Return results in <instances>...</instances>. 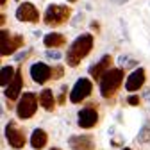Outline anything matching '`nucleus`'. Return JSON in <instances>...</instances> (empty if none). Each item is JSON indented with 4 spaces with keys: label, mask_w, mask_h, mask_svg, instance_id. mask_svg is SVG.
<instances>
[{
    "label": "nucleus",
    "mask_w": 150,
    "mask_h": 150,
    "mask_svg": "<svg viewBox=\"0 0 150 150\" xmlns=\"http://www.w3.org/2000/svg\"><path fill=\"white\" fill-rule=\"evenodd\" d=\"M43 43H45L47 48H55V47L64 45L66 41H64V36L63 34H59V32H50V34H47L43 38Z\"/></svg>",
    "instance_id": "nucleus-16"
},
{
    "label": "nucleus",
    "mask_w": 150,
    "mask_h": 150,
    "mask_svg": "<svg viewBox=\"0 0 150 150\" xmlns=\"http://www.w3.org/2000/svg\"><path fill=\"white\" fill-rule=\"evenodd\" d=\"M138 143H146V141H150V122H145L143 123V127H141V130H139V134H138Z\"/></svg>",
    "instance_id": "nucleus-19"
},
{
    "label": "nucleus",
    "mask_w": 150,
    "mask_h": 150,
    "mask_svg": "<svg viewBox=\"0 0 150 150\" xmlns=\"http://www.w3.org/2000/svg\"><path fill=\"white\" fill-rule=\"evenodd\" d=\"M6 2H7V0H0V4H2V6H4V4H6Z\"/></svg>",
    "instance_id": "nucleus-27"
},
{
    "label": "nucleus",
    "mask_w": 150,
    "mask_h": 150,
    "mask_svg": "<svg viewBox=\"0 0 150 150\" xmlns=\"http://www.w3.org/2000/svg\"><path fill=\"white\" fill-rule=\"evenodd\" d=\"M0 36H2V43H0V55L14 54L16 48H20L23 45V36H11L6 29H2Z\"/></svg>",
    "instance_id": "nucleus-5"
},
{
    "label": "nucleus",
    "mask_w": 150,
    "mask_h": 150,
    "mask_svg": "<svg viewBox=\"0 0 150 150\" xmlns=\"http://www.w3.org/2000/svg\"><path fill=\"white\" fill-rule=\"evenodd\" d=\"M16 18L20 22H38L40 20V13H38V9L34 7V4H30V2H23V4H20L18 6V9H16Z\"/></svg>",
    "instance_id": "nucleus-8"
},
{
    "label": "nucleus",
    "mask_w": 150,
    "mask_h": 150,
    "mask_svg": "<svg viewBox=\"0 0 150 150\" xmlns=\"http://www.w3.org/2000/svg\"><path fill=\"white\" fill-rule=\"evenodd\" d=\"M91 89H93L91 81L81 77L77 82H75V86H73V89H71V93H70V102H71V104H79V102H82L86 97L91 95Z\"/></svg>",
    "instance_id": "nucleus-6"
},
{
    "label": "nucleus",
    "mask_w": 150,
    "mask_h": 150,
    "mask_svg": "<svg viewBox=\"0 0 150 150\" xmlns=\"http://www.w3.org/2000/svg\"><path fill=\"white\" fill-rule=\"evenodd\" d=\"M109 66H111V55L105 54V55H102V59L98 63L89 66V75H91V77H95V79H100L102 75L109 70Z\"/></svg>",
    "instance_id": "nucleus-14"
},
{
    "label": "nucleus",
    "mask_w": 150,
    "mask_h": 150,
    "mask_svg": "<svg viewBox=\"0 0 150 150\" xmlns=\"http://www.w3.org/2000/svg\"><path fill=\"white\" fill-rule=\"evenodd\" d=\"M30 77L36 84H45L52 77V70L45 63H34L30 66Z\"/></svg>",
    "instance_id": "nucleus-9"
},
{
    "label": "nucleus",
    "mask_w": 150,
    "mask_h": 150,
    "mask_svg": "<svg viewBox=\"0 0 150 150\" xmlns=\"http://www.w3.org/2000/svg\"><path fill=\"white\" fill-rule=\"evenodd\" d=\"M91 48H93V36L91 34H81L77 40L70 45V48L66 52V64L68 66H77L91 52Z\"/></svg>",
    "instance_id": "nucleus-1"
},
{
    "label": "nucleus",
    "mask_w": 150,
    "mask_h": 150,
    "mask_svg": "<svg viewBox=\"0 0 150 150\" xmlns=\"http://www.w3.org/2000/svg\"><path fill=\"white\" fill-rule=\"evenodd\" d=\"M77 122L82 129H91V127H95V123L98 122V112L95 109H82L79 111V116H77Z\"/></svg>",
    "instance_id": "nucleus-11"
},
{
    "label": "nucleus",
    "mask_w": 150,
    "mask_h": 150,
    "mask_svg": "<svg viewBox=\"0 0 150 150\" xmlns=\"http://www.w3.org/2000/svg\"><path fill=\"white\" fill-rule=\"evenodd\" d=\"M122 81H123V70L109 68L100 77V95L104 98H109L111 95H115V91L120 88Z\"/></svg>",
    "instance_id": "nucleus-2"
},
{
    "label": "nucleus",
    "mask_w": 150,
    "mask_h": 150,
    "mask_svg": "<svg viewBox=\"0 0 150 150\" xmlns=\"http://www.w3.org/2000/svg\"><path fill=\"white\" fill-rule=\"evenodd\" d=\"M122 150H130V148H122Z\"/></svg>",
    "instance_id": "nucleus-29"
},
{
    "label": "nucleus",
    "mask_w": 150,
    "mask_h": 150,
    "mask_svg": "<svg viewBox=\"0 0 150 150\" xmlns=\"http://www.w3.org/2000/svg\"><path fill=\"white\" fill-rule=\"evenodd\" d=\"M29 54H30V50H23V52H20V54H16V55H14V61L20 63V61L27 59V55H29Z\"/></svg>",
    "instance_id": "nucleus-23"
},
{
    "label": "nucleus",
    "mask_w": 150,
    "mask_h": 150,
    "mask_svg": "<svg viewBox=\"0 0 150 150\" xmlns=\"http://www.w3.org/2000/svg\"><path fill=\"white\" fill-rule=\"evenodd\" d=\"M40 104L43 105V109L47 111H52L55 107V97H54V93L50 89H43L40 93Z\"/></svg>",
    "instance_id": "nucleus-17"
},
{
    "label": "nucleus",
    "mask_w": 150,
    "mask_h": 150,
    "mask_svg": "<svg viewBox=\"0 0 150 150\" xmlns=\"http://www.w3.org/2000/svg\"><path fill=\"white\" fill-rule=\"evenodd\" d=\"M47 57H48V59H61L63 55H61V52H57V50L48 48V50H47Z\"/></svg>",
    "instance_id": "nucleus-21"
},
{
    "label": "nucleus",
    "mask_w": 150,
    "mask_h": 150,
    "mask_svg": "<svg viewBox=\"0 0 150 150\" xmlns=\"http://www.w3.org/2000/svg\"><path fill=\"white\" fill-rule=\"evenodd\" d=\"M22 86H23L22 71H18V70H16L14 79H13L11 84L6 88V98H7V100H18V97H20V91H22Z\"/></svg>",
    "instance_id": "nucleus-13"
},
{
    "label": "nucleus",
    "mask_w": 150,
    "mask_h": 150,
    "mask_svg": "<svg viewBox=\"0 0 150 150\" xmlns=\"http://www.w3.org/2000/svg\"><path fill=\"white\" fill-rule=\"evenodd\" d=\"M70 2H75V0H70Z\"/></svg>",
    "instance_id": "nucleus-30"
},
{
    "label": "nucleus",
    "mask_w": 150,
    "mask_h": 150,
    "mask_svg": "<svg viewBox=\"0 0 150 150\" xmlns=\"http://www.w3.org/2000/svg\"><path fill=\"white\" fill-rule=\"evenodd\" d=\"M36 109H38V97L34 95V93L29 91V93H23V97L18 100L16 115H18V118H22V120H29V118H32Z\"/></svg>",
    "instance_id": "nucleus-3"
},
{
    "label": "nucleus",
    "mask_w": 150,
    "mask_h": 150,
    "mask_svg": "<svg viewBox=\"0 0 150 150\" xmlns=\"http://www.w3.org/2000/svg\"><path fill=\"white\" fill-rule=\"evenodd\" d=\"M50 150H59V148H50Z\"/></svg>",
    "instance_id": "nucleus-28"
},
{
    "label": "nucleus",
    "mask_w": 150,
    "mask_h": 150,
    "mask_svg": "<svg viewBox=\"0 0 150 150\" xmlns=\"http://www.w3.org/2000/svg\"><path fill=\"white\" fill-rule=\"evenodd\" d=\"M71 14V9L66 6H57V4H52L47 7L45 11V23L47 25H61L64 23Z\"/></svg>",
    "instance_id": "nucleus-4"
},
{
    "label": "nucleus",
    "mask_w": 150,
    "mask_h": 150,
    "mask_svg": "<svg viewBox=\"0 0 150 150\" xmlns=\"http://www.w3.org/2000/svg\"><path fill=\"white\" fill-rule=\"evenodd\" d=\"M143 84H145V70H143V68H138V70H134V71L127 77V81H125V89H127V91H138Z\"/></svg>",
    "instance_id": "nucleus-12"
},
{
    "label": "nucleus",
    "mask_w": 150,
    "mask_h": 150,
    "mask_svg": "<svg viewBox=\"0 0 150 150\" xmlns=\"http://www.w3.org/2000/svg\"><path fill=\"white\" fill-rule=\"evenodd\" d=\"M68 145L71 150H95V141L91 136L82 134V136H71L68 139Z\"/></svg>",
    "instance_id": "nucleus-10"
},
{
    "label": "nucleus",
    "mask_w": 150,
    "mask_h": 150,
    "mask_svg": "<svg viewBox=\"0 0 150 150\" xmlns=\"http://www.w3.org/2000/svg\"><path fill=\"white\" fill-rule=\"evenodd\" d=\"M0 73H2V79H0V82H2V86H4V88H7V86L11 84V81L14 79L16 70H14L13 66H4Z\"/></svg>",
    "instance_id": "nucleus-18"
},
{
    "label": "nucleus",
    "mask_w": 150,
    "mask_h": 150,
    "mask_svg": "<svg viewBox=\"0 0 150 150\" xmlns=\"http://www.w3.org/2000/svg\"><path fill=\"white\" fill-rule=\"evenodd\" d=\"M118 64H120V66H123V68H125V66H134V64H136V61L129 59V55H122V57L118 59Z\"/></svg>",
    "instance_id": "nucleus-20"
},
{
    "label": "nucleus",
    "mask_w": 150,
    "mask_h": 150,
    "mask_svg": "<svg viewBox=\"0 0 150 150\" xmlns=\"http://www.w3.org/2000/svg\"><path fill=\"white\" fill-rule=\"evenodd\" d=\"M115 4H125V2H129V0H112Z\"/></svg>",
    "instance_id": "nucleus-26"
},
{
    "label": "nucleus",
    "mask_w": 150,
    "mask_h": 150,
    "mask_svg": "<svg viewBox=\"0 0 150 150\" xmlns=\"http://www.w3.org/2000/svg\"><path fill=\"white\" fill-rule=\"evenodd\" d=\"M59 77H63V66L52 68V79H59Z\"/></svg>",
    "instance_id": "nucleus-22"
},
{
    "label": "nucleus",
    "mask_w": 150,
    "mask_h": 150,
    "mask_svg": "<svg viewBox=\"0 0 150 150\" xmlns=\"http://www.w3.org/2000/svg\"><path fill=\"white\" fill-rule=\"evenodd\" d=\"M6 138H7V143L13 148H23V145H25V134H23V130L16 125V122H9L6 125Z\"/></svg>",
    "instance_id": "nucleus-7"
},
{
    "label": "nucleus",
    "mask_w": 150,
    "mask_h": 150,
    "mask_svg": "<svg viewBox=\"0 0 150 150\" xmlns=\"http://www.w3.org/2000/svg\"><path fill=\"white\" fill-rule=\"evenodd\" d=\"M139 100H141V98H139L138 95H130V97L127 98V102H129L130 105H138V104H139Z\"/></svg>",
    "instance_id": "nucleus-24"
},
{
    "label": "nucleus",
    "mask_w": 150,
    "mask_h": 150,
    "mask_svg": "<svg viewBox=\"0 0 150 150\" xmlns=\"http://www.w3.org/2000/svg\"><path fill=\"white\" fill-rule=\"evenodd\" d=\"M30 145L34 150H41L45 145H47V132L43 129H36L32 136H30Z\"/></svg>",
    "instance_id": "nucleus-15"
},
{
    "label": "nucleus",
    "mask_w": 150,
    "mask_h": 150,
    "mask_svg": "<svg viewBox=\"0 0 150 150\" xmlns=\"http://www.w3.org/2000/svg\"><path fill=\"white\" fill-rule=\"evenodd\" d=\"M59 104H64V88L61 89V95H59V100H57Z\"/></svg>",
    "instance_id": "nucleus-25"
}]
</instances>
